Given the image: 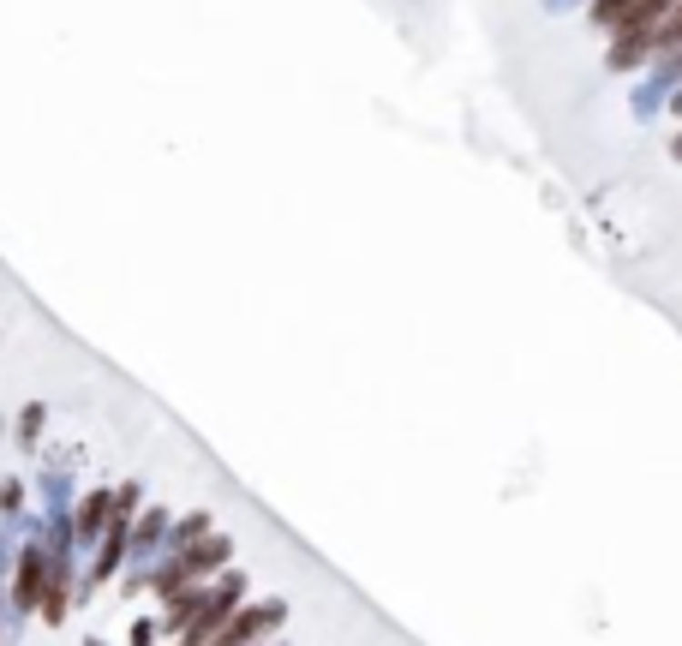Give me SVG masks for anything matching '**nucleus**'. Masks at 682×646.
Returning <instances> with one entry per match:
<instances>
[{"label": "nucleus", "instance_id": "f257e3e1", "mask_svg": "<svg viewBox=\"0 0 682 646\" xmlns=\"http://www.w3.org/2000/svg\"><path fill=\"white\" fill-rule=\"evenodd\" d=\"M102 515H108V497H102V491H96V497H90L85 509H78V532H85V539H90V532L102 527Z\"/></svg>", "mask_w": 682, "mask_h": 646}, {"label": "nucleus", "instance_id": "f03ea898", "mask_svg": "<svg viewBox=\"0 0 682 646\" xmlns=\"http://www.w3.org/2000/svg\"><path fill=\"white\" fill-rule=\"evenodd\" d=\"M36 569H43V557L30 551V557H25V574H18V599H25V604H36V581H43Z\"/></svg>", "mask_w": 682, "mask_h": 646}, {"label": "nucleus", "instance_id": "7ed1b4c3", "mask_svg": "<svg viewBox=\"0 0 682 646\" xmlns=\"http://www.w3.org/2000/svg\"><path fill=\"white\" fill-rule=\"evenodd\" d=\"M628 6H635V0H598V18H605V25H617Z\"/></svg>", "mask_w": 682, "mask_h": 646}, {"label": "nucleus", "instance_id": "20e7f679", "mask_svg": "<svg viewBox=\"0 0 682 646\" xmlns=\"http://www.w3.org/2000/svg\"><path fill=\"white\" fill-rule=\"evenodd\" d=\"M677 13H682V6H677ZM658 43H682V18H670V25L658 30Z\"/></svg>", "mask_w": 682, "mask_h": 646}]
</instances>
